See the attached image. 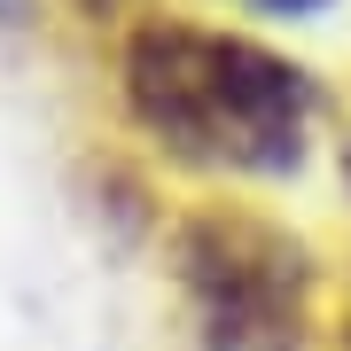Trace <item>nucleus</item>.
Masks as SVG:
<instances>
[{
	"label": "nucleus",
	"instance_id": "obj_1",
	"mask_svg": "<svg viewBox=\"0 0 351 351\" xmlns=\"http://www.w3.org/2000/svg\"><path fill=\"white\" fill-rule=\"evenodd\" d=\"M117 101L164 164L226 188L297 180L320 141V78L250 32L195 16H141L125 32Z\"/></svg>",
	"mask_w": 351,
	"mask_h": 351
},
{
	"label": "nucleus",
	"instance_id": "obj_2",
	"mask_svg": "<svg viewBox=\"0 0 351 351\" xmlns=\"http://www.w3.org/2000/svg\"><path fill=\"white\" fill-rule=\"evenodd\" d=\"M164 274L180 289L195 351H313L320 336V258L258 203H180L164 226Z\"/></svg>",
	"mask_w": 351,
	"mask_h": 351
},
{
	"label": "nucleus",
	"instance_id": "obj_3",
	"mask_svg": "<svg viewBox=\"0 0 351 351\" xmlns=\"http://www.w3.org/2000/svg\"><path fill=\"white\" fill-rule=\"evenodd\" d=\"M250 16H320V8H336V0H242Z\"/></svg>",
	"mask_w": 351,
	"mask_h": 351
},
{
	"label": "nucleus",
	"instance_id": "obj_4",
	"mask_svg": "<svg viewBox=\"0 0 351 351\" xmlns=\"http://www.w3.org/2000/svg\"><path fill=\"white\" fill-rule=\"evenodd\" d=\"M71 8H78V16H86V24H117V16H125V8H133V0H71Z\"/></svg>",
	"mask_w": 351,
	"mask_h": 351
},
{
	"label": "nucleus",
	"instance_id": "obj_5",
	"mask_svg": "<svg viewBox=\"0 0 351 351\" xmlns=\"http://www.w3.org/2000/svg\"><path fill=\"white\" fill-rule=\"evenodd\" d=\"M336 351H351V274H343V313H336Z\"/></svg>",
	"mask_w": 351,
	"mask_h": 351
},
{
	"label": "nucleus",
	"instance_id": "obj_6",
	"mask_svg": "<svg viewBox=\"0 0 351 351\" xmlns=\"http://www.w3.org/2000/svg\"><path fill=\"white\" fill-rule=\"evenodd\" d=\"M343 188H351V133H343Z\"/></svg>",
	"mask_w": 351,
	"mask_h": 351
}]
</instances>
